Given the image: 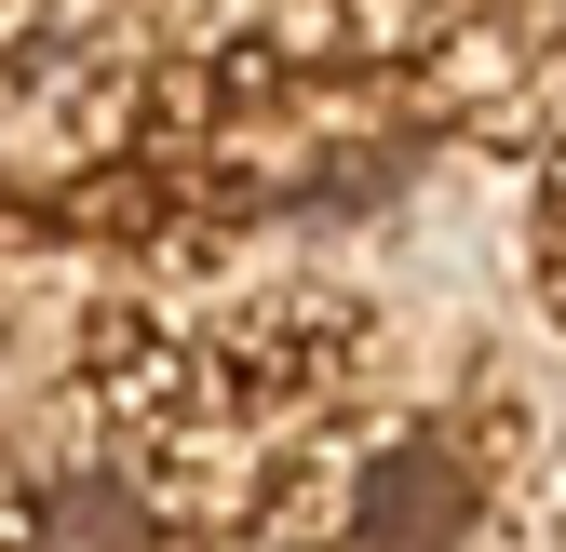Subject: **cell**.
<instances>
[{"label": "cell", "instance_id": "6da1fadb", "mask_svg": "<svg viewBox=\"0 0 566 552\" xmlns=\"http://www.w3.org/2000/svg\"><path fill=\"white\" fill-rule=\"evenodd\" d=\"M122 486L163 539H243V499H256V432L243 418H176L149 445H122Z\"/></svg>", "mask_w": 566, "mask_h": 552}, {"label": "cell", "instance_id": "7a4b0ae2", "mask_svg": "<svg viewBox=\"0 0 566 552\" xmlns=\"http://www.w3.org/2000/svg\"><path fill=\"white\" fill-rule=\"evenodd\" d=\"M446 28H472V0H337V54L365 67V82H391V67H418Z\"/></svg>", "mask_w": 566, "mask_h": 552}, {"label": "cell", "instance_id": "3957f363", "mask_svg": "<svg viewBox=\"0 0 566 552\" xmlns=\"http://www.w3.org/2000/svg\"><path fill=\"white\" fill-rule=\"evenodd\" d=\"M539 297H553V323H566V256H539Z\"/></svg>", "mask_w": 566, "mask_h": 552}]
</instances>
